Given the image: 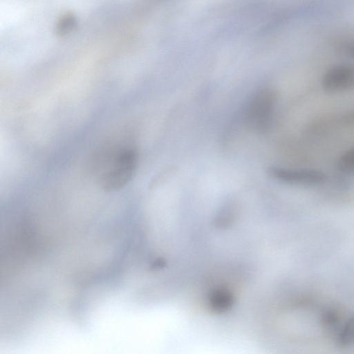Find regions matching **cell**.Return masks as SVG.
I'll use <instances>...</instances> for the list:
<instances>
[{
    "mask_svg": "<svg viewBox=\"0 0 354 354\" xmlns=\"http://www.w3.org/2000/svg\"><path fill=\"white\" fill-rule=\"evenodd\" d=\"M322 86L328 93H337L354 88V66L339 63L330 67L322 79Z\"/></svg>",
    "mask_w": 354,
    "mask_h": 354,
    "instance_id": "277c9868",
    "label": "cell"
},
{
    "mask_svg": "<svg viewBox=\"0 0 354 354\" xmlns=\"http://www.w3.org/2000/svg\"><path fill=\"white\" fill-rule=\"evenodd\" d=\"M138 153L129 145H123L111 151L98 169L97 180L106 192L117 191L132 178L138 165Z\"/></svg>",
    "mask_w": 354,
    "mask_h": 354,
    "instance_id": "6da1fadb",
    "label": "cell"
},
{
    "mask_svg": "<svg viewBox=\"0 0 354 354\" xmlns=\"http://www.w3.org/2000/svg\"><path fill=\"white\" fill-rule=\"evenodd\" d=\"M337 343L343 347L354 345V315L350 316L336 335Z\"/></svg>",
    "mask_w": 354,
    "mask_h": 354,
    "instance_id": "8992f818",
    "label": "cell"
},
{
    "mask_svg": "<svg viewBox=\"0 0 354 354\" xmlns=\"http://www.w3.org/2000/svg\"><path fill=\"white\" fill-rule=\"evenodd\" d=\"M269 174L274 180L291 185L315 186L322 184L326 178L323 171L313 169L274 166L270 168Z\"/></svg>",
    "mask_w": 354,
    "mask_h": 354,
    "instance_id": "3957f363",
    "label": "cell"
},
{
    "mask_svg": "<svg viewBox=\"0 0 354 354\" xmlns=\"http://www.w3.org/2000/svg\"><path fill=\"white\" fill-rule=\"evenodd\" d=\"M341 311L336 309H330L323 313L321 317L322 326L326 331L337 335L343 324L346 322L342 317Z\"/></svg>",
    "mask_w": 354,
    "mask_h": 354,
    "instance_id": "5b68a950",
    "label": "cell"
},
{
    "mask_svg": "<svg viewBox=\"0 0 354 354\" xmlns=\"http://www.w3.org/2000/svg\"></svg>",
    "mask_w": 354,
    "mask_h": 354,
    "instance_id": "ba28073f",
    "label": "cell"
},
{
    "mask_svg": "<svg viewBox=\"0 0 354 354\" xmlns=\"http://www.w3.org/2000/svg\"><path fill=\"white\" fill-rule=\"evenodd\" d=\"M338 170L345 174H354V146L345 151L337 161Z\"/></svg>",
    "mask_w": 354,
    "mask_h": 354,
    "instance_id": "52a82bcc",
    "label": "cell"
},
{
    "mask_svg": "<svg viewBox=\"0 0 354 354\" xmlns=\"http://www.w3.org/2000/svg\"><path fill=\"white\" fill-rule=\"evenodd\" d=\"M276 103L274 91L263 88L257 92L245 106L243 117L245 124L257 131H267L272 122Z\"/></svg>",
    "mask_w": 354,
    "mask_h": 354,
    "instance_id": "7a4b0ae2",
    "label": "cell"
}]
</instances>
